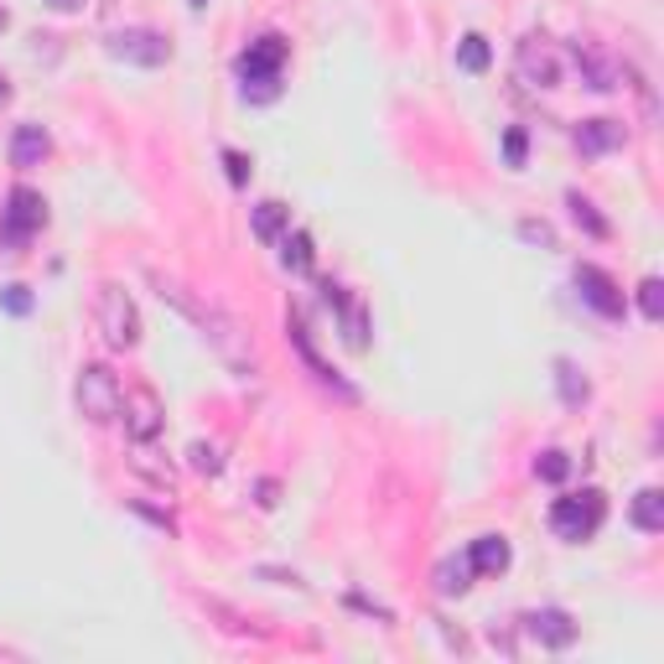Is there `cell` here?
<instances>
[{"mask_svg":"<svg viewBox=\"0 0 664 664\" xmlns=\"http://www.w3.org/2000/svg\"><path fill=\"white\" fill-rule=\"evenodd\" d=\"M281 62H286V42L281 37H260V42H250L240 52V84H244V99L250 105H271L275 94H281Z\"/></svg>","mask_w":664,"mask_h":664,"instance_id":"1","label":"cell"},{"mask_svg":"<svg viewBox=\"0 0 664 664\" xmlns=\"http://www.w3.org/2000/svg\"><path fill=\"white\" fill-rule=\"evenodd\" d=\"M603 519H607V498L597 494V488L550 504V529H556L560 540H592V535L603 529Z\"/></svg>","mask_w":664,"mask_h":664,"instance_id":"2","label":"cell"},{"mask_svg":"<svg viewBox=\"0 0 664 664\" xmlns=\"http://www.w3.org/2000/svg\"><path fill=\"white\" fill-rule=\"evenodd\" d=\"M42 224H47L42 193H31V187H11L6 208H0V244H27Z\"/></svg>","mask_w":664,"mask_h":664,"instance_id":"3","label":"cell"},{"mask_svg":"<svg viewBox=\"0 0 664 664\" xmlns=\"http://www.w3.org/2000/svg\"><path fill=\"white\" fill-rule=\"evenodd\" d=\"M99 332L109 338V348H136L140 343V312L120 286L99 291Z\"/></svg>","mask_w":664,"mask_h":664,"instance_id":"4","label":"cell"},{"mask_svg":"<svg viewBox=\"0 0 664 664\" xmlns=\"http://www.w3.org/2000/svg\"><path fill=\"white\" fill-rule=\"evenodd\" d=\"M78 410H84L89 421H115V416H120V379L109 374L105 363H89V369L78 374Z\"/></svg>","mask_w":664,"mask_h":664,"instance_id":"5","label":"cell"},{"mask_svg":"<svg viewBox=\"0 0 664 664\" xmlns=\"http://www.w3.org/2000/svg\"><path fill=\"white\" fill-rule=\"evenodd\" d=\"M109 58L140 62V68H162V62H172V42L152 27H125L109 37Z\"/></svg>","mask_w":664,"mask_h":664,"instance_id":"6","label":"cell"},{"mask_svg":"<svg viewBox=\"0 0 664 664\" xmlns=\"http://www.w3.org/2000/svg\"><path fill=\"white\" fill-rule=\"evenodd\" d=\"M120 416H125V437L130 441H156L162 437V400H156V390H146V384H136V390H120Z\"/></svg>","mask_w":664,"mask_h":664,"instance_id":"7","label":"cell"},{"mask_svg":"<svg viewBox=\"0 0 664 664\" xmlns=\"http://www.w3.org/2000/svg\"><path fill=\"white\" fill-rule=\"evenodd\" d=\"M576 291H582V302H587L592 312H603V318H623V312H628L618 281L607 271H597V265H576Z\"/></svg>","mask_w":664,"mask_h":664,"instance_id":"8","label":"cell"},{"mask_svg":"<svg viewBox=\"0 0 664 664\" xmlns=\"http://www.w3.org/2000/svg\"><path fill=\"white\" fill-rule=\"evenodd\" d=\"M519 74H525L529 84H540V89H556L560 84V58L540 42V37H529V42H519Z\"/></svg>","mask_w":664,"mask_h":664,"instance_id":"9","label":"cell"},{"mask_svg":"<svg viewBox=\"0 0 664 664\" xmlns=\"http://www.w3.org/2000/svg\"><path fill=\"white\" fill-rule=\"evenodd\" d=\"M529 634L540 638V644H550V650H566L576 638V618L566 613V607H540V613H529Z\"/></svg>","mask_w":664,"mask_h":664,"instance_id":"10","label":"cell"},{"mask_svg":"<svg viewBox=\"0 0 664 664\" xmlns=\"http://www.w3.org/2000/svg\"><path fill=\"white\" fill-rule=\"evenodd\" d=\"M623 140H628V130H623L618 120H582L576 125V146H582V156H607V152H618Z\"/></svg>","mask_w":664,"mask_h":664,"instance_id":"11","label":"cell"},{"mask_svg":"<svg viewBox=\"0 0 664 664\" xmlns=\"http://www.w3.org/2000/svg\"><path fill=\"white\" fill-rule=\"evenodd\" d=\"M509 560H514V550H509V540H504V535H478V540H472V550H468V566L478 576L509 572Z\"/></svg>","mask_w":664,"mask_h":664,"instance_id":"12","label":"cell"},{"mask_svg":"<svg viewBox=\"0 0 664 664\" xmlns=\"http://www.w3.org/2000/svg\"><path fill=\"white\" fill-rule=\"evenodd\" d=\"M47 152H52V136H47L42 125H21L11 140V162L21 166V172H31V166H42Z\"/></svg>","mask_w":664,"mask_h":664,"instance_id":"13","label":"cell"},{"mask_svg":"<svg viewBox=\"0 0 664 664\" xmlns=\"http://www.w3.org/2000/svg\"><path fill=\"white\" fill-rule=\"evenodd\" d=\"M576 62H582V74H587V89H597V94L618 89V68H613V62H607L597 47L576 42Z\"/></svg>","mask_w":664,"mask_h":664,"instance_id":"14","label":"cell"},{"mask_svg":"<svg viewBox=\"0 0 664 664\" xmlns=\"http://www.w3.org/2000/svg\"><path fill=\"white\" fill-rule=\"evenodd\" d=\"M250 224H255V234H260L265 244H275L281 234H286V224H291V208H286V203H260Z\"/></svg>","mask_w":664,"mask_h":664,"instance_id":"15","label":"cell"},{"mask_svg":"<svg viewBox=\"0 0 664 664\" xmlns=\"http://www.w3.org/2000/svg\"><path fill=\"white\" fill-rule=\"evenodd\" d=\"M634 525L644 529V535H660L664 529V494L660 488H644V494L634 498Z\"/></svg>","mask_w":664,"mask_h":664,"instance_id":"16","label":"cell"},{"mask_svg":"<svg viewBox=\"0 0 664 664\" xmlns=\"http://www.w3.org/2000/svg\"><path fill=\"white\" fill-rule=\"evenodd\" d=\"M457 62H462V74H488V62H494V47H488V37L468 31V37L457 42Z\"/></svg>","mask_w":664,"mask_h":664,"instance_id":"17","label":"cell"},{"mask_svg":"<svg viewBox=\"0 0 664 664\" xmlns=\"http://www.w3.org/2000/svg\"><path fill=\"white\" fill-rule=\"evenodd\" d=\"M281 260H286V271H312V234L296 228V234H281Z\"/></svg>","mask_w":664,"mask_h":664,"instance_id":"18","label":"cell"},{"mask_svg":"<svg viewBox=\"0 0 664 664\" xmlns=\"http://www.w3.org/2000/svg\"><path fill=\"white\" fill-rule=\"evenodd\" d=\"M468 576H472L468 556H462V560H441V566H437V592H441V597H462V592H468Z\"/></svg>","mask_w":664,"mask_h":664,"instance_id":"19","label":"cell"},{"mask_svg":"<svg viewBox=\"0 0 664 664\" xmlns=\"http://www.w3.org/2000/svg\"><path fill=\"white\" fill-rule=\"evenodd\" d=\"M556 384H560V400H566V406H582V400H587V379L576 374V363L572 359H560L556 363Z\"/></svg>","mask_w":664,"mask_h":664,"instance_id":"20","label":"cell"},{"mask_svg":"<svg viewBox=\"0 0 664 664\" xmlns=\"http://www.w3.org/2000/svg\"><path fill=\"white\" fill-rule=\"evenodd\" d=\"M535 472H540L545 484H566V478H572V457H566V452H556V447H550V452H540V457H535Z\"/></svg>","mask_w":664,"mask_h":664,"instance_id":"21","label":"cell"},{"mask_svg":"<svg viewBox=\"0 0 664 664\" xmlns=\"http://www.w3.org/2000/svg\"><path fill=\"white\" fill-rule=\"evenodd\" d=\"M566 203H572V218H576V224L587 228L592 240H603V234H607V224H603V218H597V208H592L587 197H582V193H572V197H566Z\"/></svg>","mask_w":664,"mask_h":664,"instance_id":"22","label":"cell"},{"mask_svg":"<svg viewBox=\"0 0 664 664\" xmlns=\"http://www.w3.org/2000/svg\"><path fill=\"white\" fill-rule=\"evenodd\" d=\"M638 312H644L650 322H660V318H664V286L654 281V275L644 281V286H638Z\"/></svg>","mask_w":664,"mask_h":664,"instance_id":"23","label":"cell"},{"mask_svg":"<svg viewBox=\"0 0 664 664\" xmlns=\"http://www.w3.org/2000/svg\"><path fill=\"white\" fill-rule=\"evenodd\" d=\"M0 306L16 312V318H27V312H31V291L27 286H6V291H0Z\"/></svg>","mask_w":664,"mask_h":664,"instance_id":"24","label":"cell"},{"mask_svg":"<svg viewBox=\"0 0 664 664\" xmlns=\"http://www.w3.org/2000/svg\"><path fill=\"white\" fill-rule=\"evenodd\" d=\"M187 457H193V468H197V472H218V468H224L218 447H203V441H193V452H187Z\"/></svg>","mask_w":664,"mask_h":664,"instance_id":"25","label":"cell"},{"mask_svg":"<svg viewBox=\"0 0 664 664\" xmlns=\"http://www.w3.org/2000/svg\"><path fill=\"white\" fill-rule=\"evenodd\" d=\"M525 156H529L525 130H509V136H504V162H509V166H525Z\"/></svg>","mask_w":664,"mask_h":664,"instance_id":"26","label":"cell"},{"mask_svg":"<svg viewBox=\"0 0 664 664\" xmlns=\"http://www.w3.org/2000/svg\"><path fill=\"white\" fill-rule=\"evenodd\" d=\"M519 240L545 244V250H550V244H556V234H550V224H535V218H525V224H519Z\"/></svg>","mask_w":664,"mask_h":664,"instance_id":"27","label":"cell"},{"mask_svg":"<svg viewBox=\"0 0 664 664\" xmlns=\"http://www.w3.org/2000/svg\"><path fill=\"white\" fill-rule=\"evenodd\" d=\"M224 166H228V182H234V187H244V182H250V156L224 152Z\"/></svg>","mask_w":664,"mask_h":664,"instance_id":"28","label":"cell"},{"mask_svg":"<svg viewBox=\"0 0 664 664\" xmlns=\"http://www.w3.org/2000/svg\"><path fill=\"white\" fill-rule=\"evenodd\" d=\"M47 6H52V11H58V16H74V11H84V0H47Z\"/></svg>","mask_w":664,"mask_h":664,"instance_id":"29","label":"cell"},{"mask_svg":"<svg viewBox=\"0 0 664 664\" xmlns=\"http://www.w3.org/2000/svg\"><path fill=\"white\" fill-rule=\"evenodd\" d=\"M6 99H11V84H6V74H0V105H6Z\"/></svg>","mask_w":664,"mask_h":664,"instance_id":"30","label":"cell"},{"mask_svg":"<svg viewBox=\"0 0 664 664\" xmlns=\"http://www.w3.org/2000/svg\"><path fill=\"white\" fill-rule=\"evenodd\" d=\"M6 27H11V16H6V6H0V31H6Z\"/></svg>","mask_w":664,"mask_h":664,"instance_id":"31","label":"cell"},{"mask_svg":"<svg viewBox=\"0 0 664 664\" xmlns=\"http://www.w3.org/2000/svg\"><path fill=\"white\" fill-rule=\"evenodd\" d=\"M193 6H197V11H203V6H208V0H193Z\"/></svg>","mask_w":664,"mask_h":664,"instance_id":"32","label":"cell"}]
</instances>
